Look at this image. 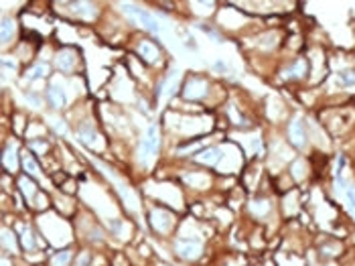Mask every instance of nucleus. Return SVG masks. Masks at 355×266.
Masks as SVG:
<instances>
[{"instance_id": "f257e3e1", "label": "nucleus", "mask_w": 355, "mask_h": 266, "mask_svg": "<svg viewBox=\"0 0 355 266\" xmlns=\"http://www.w3.org/2000/svg\"><path fill=\"white\" fill-rule=\"evenodd\" d=\"M159 142H161V136H159V126H150L148 132L142 138V144H140V161H148L150 157H154L159 150Z\"/></svg>"}, {"instance_id": "f03ea898", "label": "nucleus", "mask_w": 355, "mask_h": 266, "mask_svg": "<svg viewBox=\"0 0 355 266\" xmlns=\"http://www.w3.org/2000/svg\"><path fill=\"white\" fill-rule=\"evenodd\" d=\"M122 8H124V12H126L128 16L136 18L146 31H150V33H159L157 20H154V16H152L150 12H146L144 8H140V6H136V4H122Z\"/></svg>"}, {"instance_id": "7ed1b4c3", "label": "nucleus", "mask_w": 355, "mask_h": 266, "mask_svg": "<svg viewBox=\"0 0 355 266\" xmlns=\"http://www.w3.org/2000/svg\"><path fill=\"white\" fill-rule=\"evenodd\" d=\"M175 248H177V254L187 258V260H195L199 254H201V244L193 242V240H179Z\"/></svg>"}, {"instance_id": "20e7f679", "label": "nucleus", "mask_w": 355, "mask_h": 266, "mask_svg": "<svg viewBox=\"0 0 355 266\" xmlns=\"http://www.w3.org/2000/svg\"><path fill=\"white\" fill-rule=\"evenodd\" d=\"M288 134H291V140L295 146H304V126L300 118H295L288 126Z\"/></svg>"}, {"instance_id": "39448f33", "label": "nucleus", "mask_w": 355, "mask_h": 266, "mask_svg": "<svg viewBox=\"0 0 355 266\" xmlns=\"http://www.w3.org/2000/svg\"><path fill=\"white\" fill-rule=\"evenodd\" d=\"M47 100L53 104V108H65V104H67V96H65L63 87L57 85V83L49 85V90H47Z\"/></svg>"}, {"instance_id": "423d86ee", "label": "nucleus", "mask_w": 355, "mask_h": 266, "mask_svg": "<svg viewBox=\"0 0 355 266\" xmlns=\"http://www.w3.org/2000/svg\"><path fill=\"white\" fill-rule=\"evenodd\" d=\"M75 53L71 49H63L59 55H57V67L63 71V73H69L73 69V65H75Z\"/></svg>"}, {"instance_id": "0eeeda50", "label": "nucleus", "mask_w": 355, "mask_h": 266, "mask_svg": "<svg viewBox=\"0 0 355 266\" xmlns=\"http://www.w3.org/2000/svg\"><path fill=\"white\" fill-rule=\"evenodd\" d=\"M138 53H140V57H142L144 61H148V63H154V61H157V57H159V49H157V45H152L150 41L140 43Z\"/></svg>"}, {"instance_id": "6e6552de", "label": "nucleus", "mask_w": 355, "mask_h": 266, "mask_svg": "<svg viewBox=\"0 0 355 266\" xmlns=\"http://www.w3.org/2000/svg\"><path fill=\"white\" fill-rule=\"evenodd\" d=\"M77 136H79V140H81L85 146H90V148L96 146V138H98V134H96V130H94V128H90V126H81V128L77 130Z\"/></svg>"}, {"instance_id": "1a4fd4ad", "label": "nucleus", "mask_w": 355, "mask_h": 266, "mask_svg": "<svg viewBox=\"0 0 355 266\" xmlns=\"http://www.w3.org/2000/svg\"><path fill=\"white\" fill-rule=\"evenodd\" d=\"M49 75V65L47 63H37L33 67L27 69V77L29 79H41V77H47Z\"/></svg>"}, {"instance_id": "9d476101", "label": "nucleus", "mask_w": 355, "mask_h": 266, "mask_svg": "<svg viewBox=\"0 0 355 266\" xmlns=\"http://www.w3.org/2000/svg\"><path fill=\"white\" fill-rule=\"evenodd\" d=\"M71 8H73L81 18H92V16L96 14L94 4H90V2H73Z\"/></svg>"}, {"instance_id": "9b49d317", "label": "nucleus", "mask_w": 355, "mask_h": 266, "mask_svg": "<svg viewBox=\"0 0 355 266\" xmlns=\"http://www.w3.org/2000/svg\"><path fill=\"white\" fill-rule=\"evenodd\" d=\"M219 157H221L219 148H207V150H203L201 154H197V161L207 163V165H215V163L219 161Z\"/></svg>"}, {"instance_id": "f8f14e48", "label": "nucleus", "mask_w": 355, "mask_h": 266, "mask_svg": "<svg viewBox=\"0 0 355 266\" xmlns=\"http://www.w3.org/2000/svg\"><path fill=\"white\" fill-rule=\"evenodd\" d=\"M306 73V61H296L293 67H288V71L284 73V77H291V79H295V77H302Z\"/></svg>"}, {"instance_id": "ddd939ff", "label": "nucleus", "mask_w": 355, "mask_h": 266, "mask_svg": "<svg viewBox=\"0 0 355 266\" xmlns=\"http://www.w3.org/2000/svg\"><path fill=\"white\" fill-rule=\"evenodd\" d=\"M69 260H71V250H63L53 256L51 266H69Z\"/></svg>"}, {"instance_id": "4468645a", "label": "nucleus", "mask_w": 355, "mask_h": 266, "mask_svg": "<svg viewBox=\"0 0 355 266\" xmlns=\"http://www.w3.org/2000/svg\"><path fill=\"white\" fill-rule=\"evenodd\" d=\"M23 167H25V171H27L29 175H37V173H39V165H37V161L31 157L29 152L23 157Z\"/></svg>"}, {"instance_id": "2eb2a0df", "label": "nucleus", "mask_w": 355, "mask_h": 266, "mask_svg": "<svg viewBox=\"0 0 355 266\" xmlns=\"http://www.w3.org/2000/svg\"><path fill=\"white\" fill-rule=\"evenodd\" d=\"M12 35H14V23H12V20H8V18H4L2 20V41L6 43Z\"/></svg>"}, {"instance_id": "dca6fc26", "label": "nucleus", "mask_w": 355, "mask_h": 266, "mask_svg": "<svg viewBox=\"0 0 355 266\" xmlns=\"http://www.w3.org/2000/svg\"><path fill=\"white\" fill-rule=\"evenodd\" d=\"M345 197H347V207H349V211L355 215V185H349V187L345 189Z\"/></svg>"}, {"instance_id": "f3484780", "label": "nucleus", "mask_w": 355, "mask_h": 266, "mask_svg": "<svg viewBox=\"0 0 355 266\" xmlns=\"http://www.w3.org/2000/svg\"><path fill=\"white\" fill-rule=\"evenodd\" d=\"M20 189L25 191V195H27L29 199L35 195V183H33V181H29V179H23V181H20Z\"/></svg>"}, {"instance_id": "a211bd4d", "label": "nucleus", "mask_w": 355, "mask_h": 266, "mask_svg": "<svg viewBox=\"0 0 355 266\" xmlns=\"http://www.w3.org/2000/svg\"><path fill=\"white\" fill-rule=\"evenodd\" d=\"M23 244H25V248H27V250H31V248L35 246L33 232H29V230H25V232H23Z\"/></svg>"}, {"instance_id": "6ab92c4d", "label": "nucleus", "mask_w": 355, "mask_h": 266, "mask_svg": "<svg viewBox=\"0 0 355 266\" xmlns=\"http://www.w3.org/2000/svg\"><path fill=\"white\" fill-rule=\"evenodd\" d=\"M252 209H254L256 213H266V211H268V203H266L264 199H260V201H256V203L252 205Z\"/></svg>"}, {"instance_id": "aec40b11", "label": "nucleus", "mask_w": 355, "mask_h": 266, "mask_svg": "<svg viewBox=\"0 0 355 266\" xmlns=\"http://www.w3.org/2000/svg\"><path fill=\"white\" fill-rule=\"evenodd\" d=\"M90 262H92V256L87 254V252H83V254L77 258V266H90Z\"/></svg>"}, {"instance_id": "412c9836", "label": "nucleus", "mask_w": 355, "mask_h": 266, "mask_svg": "<svg viewBox=\"0 0 355 266\" xmlns=\"http://www.w3.org/2000/svg\"><path fill=\"white\" fill-rule=\"evenodd\" d=\"M343 79L347 81V83H355V71H343Z\"/></svg>"}, {"instance_id": "4be33fe9", "label": "nucleus", "mask_w": 355, "mask_h": 266, "mask_svg": "<svg viewBox=\"0 0 355 266\" xmlns=\"http://www.w3.org/2000/svg\"><path fill=\"white\" fill-rule=\"evenodd\" d=\"M27 100H29L33 106H41V100L37 98V94H31V92H29V94H27Z\"/></svg>"}]
</instances>
